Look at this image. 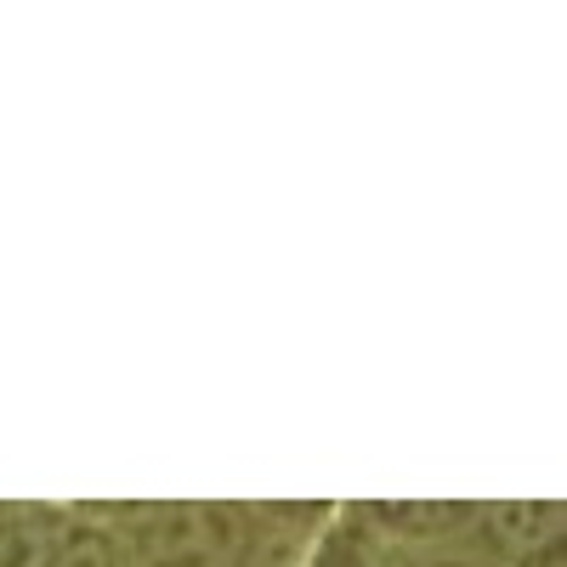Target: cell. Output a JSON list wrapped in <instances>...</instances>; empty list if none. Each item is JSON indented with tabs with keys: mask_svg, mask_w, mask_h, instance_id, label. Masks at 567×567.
I'll list each match as a JSON object with an SVG mask.
<instances>
[{
	"mask_svg": "<svg viewBox=\"0 0 567 567\" xmlns=\"http://www.w3.org/2000/svg\"><path fill=\"white\" fill-rule=\"evenodd\" d=\"M312 516L284 505H148L114 534L125 567H301L318 539L307 534Z\"/></svg>",
	"mask_w": 567,
	"mask_h": 567,
	"instance_id": "cell-1",
	"label": "cell"
},
{
	"mask_svg": "<svg viewBox=\"0 0 567 567\" xmlns=\"http://www.w3.org/2000/svg\"><path fill=\"white\" fill-rule=\"evenodd\" d=\"M471 550L499 567H556L561 511L556 505H471Z\"/></svg>",
	"mask_w": 567,
	"mask_h": 567,
	"instance_id": "cell-2",
	"label": "cell"
},
{
	"mask_svg": "<svg viewBox=\"0 0 567 567\" xmlns=\"http://www.w3.org/2000/svg\"><path fill=\"white\" fill-rule=\"evenodd\" d=\"M69 528V511L52 505H0V567H45Z\"/></svg>",
	"mask_w": 567,
	"mask_h": 567,
	"instance_id": "cell-3",
	"label": "cell"
},
{
	"mask_svg": "<svg viewBox=\"0 0 567 567\" xmlns=\"http://www.w3.org/2000/svg\"><path fill=\"white\" fill-rule=\"evenodd\" d=\"M45 567H125V556H120V534H114V528H97V523H80V516H69V528H63L58 550L45 556Z\"/></svg>",
	"mask_w": 567,
	"mask_h": 567,
	"instance_id": "cell-4",
	"label": "cell"
},
{
	"mask_svg": "<svg viewBox=\"0 0 567 567\" xmlns=\"http://www.w3.org/2000/svg\"><path fill=\"white\" fill-rule=\"evenodd\" d=\"M301 567H381V556L369 550V539H363L352 523H341V528H323V534L307 545Z\"/></svg>",
	"mask_w": 567,
	"mask_h": 567,
	"instance_id": "cell-5",
	"label": "cell"
},
{
	"mask_svg": "<svg viewBox=\"0 0 567 567\" xmlns=\"http://www.w3.org/2000/svg\"><path fill=\"white\" fill-rule=\"evenodd\" d=\"M381 567H499V561H488L483 550H471V545H449V550H414V556H386Z\"/></svg>",
	"mask_w": 567,
	"mask_h": 567,
	"instance_id": "cell-6",
	"label": "cell"
}]
</instances>
